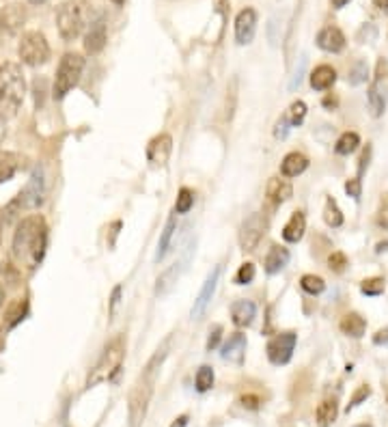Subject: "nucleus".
Segmentation results:
<instances>
[{"mask_svg": "<svg viewBox=\"0 0 388 427\" xmlns=\"http://www.w3.org/2000/svg\"><path fill=\"white\" fill-rule=\"evenodd\" d=\"M257 33V11L246 7L236 17V41L240 45H248Z\"/></svg>", "mask_w": 388, "mask_h": 427, "instance_id": "15", "label": "nucleus"}, {"mask_svg": "<svg viewBox=\"0 0 388 427\" xmlns=\"http://www.w3.org/2000/svg\"><path fill=\"white\" fill-rule=\"evenodd\" d=\"M26 95L24 71L17 63H0V117H13L22 108Z\"/></svg>", "mask_w": 388, "mask_h": 427, "instance_id": "3", "label": "nucleus"}, {"mask_svg": "<svg viewBox=\"0 0 388 427\" xmlns=\"http://www.w3.org/2000/svg\"><path fill=\"white\" fill-rule=\"evenodd\" d=\"M45 248H48V224L43 216L33 214L22 218L13 233V244H11L13 261L20 268L33 272L41 266L45 257Z\"/></svg>", "mask_w": 388, "mask_h": 427, "instance_id": "1", "label": "nucleus"}, {"mask_svg": "<svg viewBox=\"0 0 388 427\" xmlns=\"http://www.w3.org/2000/svg\"><path fill=\"white\" fill-rule=\"evenodd\" d=\"M43 196H45V180H43V168L37 166L31 175V180L26 182V186L20 190V194L11 201V203L3 210V222H11L15 216H20L22 212H29V210H37L43 203Z\"/></svg>", "mask_w": 388, "mask_h": 427, "instance_id": "4", "label": "nucleus"}, {"mask_svg": "<svg viewBox=\"0 0 388 427\" xmlns=\"http://www.w3.org/2000/svg\"><path fill=\"white\" fill-rule=\"evenodd\" d=\"M7 291H9V289L3 285V281H0V307L5 305V296H7Z\"/></svg>", "mask_w": 388, "mask_h": 427, "instance_id": "54", "label": "nucleus"}, {"mask_svg": "<svg viewBox=\"0 0 388 427\" xmlns=\"http://www.w3.org/2000/svg\"><path fill=\"white\" fill-rule=\"evenodd\" d=\"M259 404H261V399H259L257 395H244L242 397V406L248 408V410H257Z\"/></svg>", "mask_w": 388, "mask_h": 427, "instance_id": "48", "label": "nucleus"}, {"mask_svg": "<svg viewBox=\"0 0 388 427\" xmlns=\"http://www.w3.org/2000/svg\"><path fill=\"white\" fill-rule=\"evenodd\" d=\"M5 349V339H3V333H0V352Z\"/></svg>", "mask_w": 388, "mask_h": 427, "instance_id": "59", "label": "nucleus"}, {"mask_svg": "<svg viewBox=\"0 0 388 427\" xmlns=\"http://www.w3.org/2000/svg\"><path fill=\"white\" fill-rule=\"evenodd\" d=\"M386 99H388V61L380 59L373 85L369 89V108L375 117H380L384 113Z\"/></svg>", "mask_w": 388, "mask_h": 427, "instance_id": "11", "label": "nucleus"}, {"mask_svg": "<svg viewBox=\"0 0 388 427\" xmlns=\"http://www.w3.org/2000/svg\"><path fill=\"white\" fill-rule=\"evenodd\" d=\"M298 343V335L294 331L287 333H278L276 337L270 339L268 343V359L272 365H287L294 356V349Z\"/></svg>", "mask_w": 388, "mask_h": 427, "instance_id": "10", "label": "nucleus"}, {"mask_svg": "<svg viewBox=\"0 0 388 427\" xmlns=\"http://www.w3.org/2000/svg\"><path fill=\"white\" fill-rule=\"evenodd\" d=\"M287 117H289V123H292V125H300V123L304 121V117H306V104H304V102H294Z\"/></svg>", "mask_w": 388, "mask_h": 427, "instance_id": "39", "label": "nucleus"}, {"mask_svg": "<svg viewBox=\"0 0 388 427\" xmlns=\"http://www.w3.org/2000/svg\"><path fill=\"white\" fill-rule=\"evenodd\" d=\"M113 3H115V5H123V3H125V0H113Z\"/></svg>", "mask_w": 388, "mask_h": 427, "instance_id": "62", "label": "nucleus"}, {"mask_svg": "<svg viewBox=\"0 0 388 427\" xmlns=\"http://www.w3.org/2000/svg\"><path fill=\"white\" fill-rule=\"evenodd\" d=\"M108 33H106V15L99 13L95 20L89 22V31L85 35V50L87 55H99L103 45H106Z\"/></svg>", "mask_w": 388, "mask_h": 427, "instance_id": "12", "label": "nucleus"}, {"mask_svg": "<svg viewBox=\"0 0 388 427\" xmlns=\"http://www.w3.org/2000/svg\"><path fill=\"white\" fill-rule=\"evenodd\" d=\"M194 205V192L190 188H181L175 201V214H188Z\"/></svg>", "mask_w": 388, "mask_h": 427, "instance_id": "34", "label": "nucleus"}, {"mask_svg": "<svg viewBox=\"0 0 388 427\" xmlns=\"http://www.w3.org/2000/svg\"><path fill=\"white\" fill-rule=\"evenodd\" d=\"M123 359H125V337H123V335H117L115 339L108 341L106 347H103L99 361H97L95 367L91 369L89 378H87V389L97 386L99 382L110 380L113 375L119 371Z\"/></svg>", "mask_w": 388, "mask_h": 427, "instance_id": "6", "label": "nucleus"}, {"mask_svg": "<svg viewBox=\"0 0 388 427\" xmlns=\"http://www.w3.org/2000/svg\"><path fill=\"white\" fill-rule=\"evenodd\" d=\"M254 274H257L254 263H242L240 270H238V274H236V283H238V285H248V283L254 281Z\"/></svg>", "mask_w": 388, "mask_h": 427, "instance_id": "38", "label": "nucleus"}, {"mask_svg": "<svg viewBox=\"0 0 388 427\" xmlns=\"http://www.w3.org/2000/svg\"><path fill=\"white\" fill-rule=\"evenodd\" d=\"M367 76H369V67H367V63H365V61H356V63L350 67L347 82H350L352 87H358V85H362V82L367 80Z\"/></svg>", "mask_w": 388, "mask_h": 427, "instance_id": "33", "label": "nucleus"}, {"mask_svg": "<svg viewBox=\"0 0 388 427\" xmlns=\"http://www.w3.org/2000/svg\"><path fill=\"white\" fill-rule=\"evenodd\" d=\"M166 354V343L162 349H158L147 367L143 369V373L138 375L136 384L129 391V401H127V414H129V427H141V423L147 417L149 404H151V397H153V384H155V373H158V365L162 363Z\"/></svg>", "mask_w": 388, "mask_h": 427, "instance_id": "2", "label": "nucleus"}, {"mask_svg": "<svg viewBox=\"0 0 388 427\" xmlns=\"http://www.w3.org/2000/svg\"><path fill=\"white\" fill-rule=\"evenodd\" d=\"M375 37H378V31H375L373 24H365V27L360 29V33H358V37H356V39H358L360 43H367V39H369V41H373Z\"/></svg>", "mask_w": 388, "mask_h": 427, "instance_id": "44", "label": "nucleus"}, {"mask_svg": "<svg viewBox=\"0 0 388 427\" xmlns=\"http://www.w3.org/2000/svg\"><path fill=\"white\" fill-rule=\"evenodd\" d=\"M175 229H177V216L173 214V216L166 220V227L162 229V236H160V242H158V250H155V261H162V259L166 257Z\"/></svg>", "mask_w": 388, "mask_h": 427, "instance_id": "27", "label": "nucleus"}, {"mask_svg": "<svg viewBox=\"0 0 388 427\" xmlns=\"http://www.w3.org/2000/svg\"><path fill=\"white\" fill-rule=\"evenodd\" d=\"M220 337H222V326L220 324H216L214 328L210 331V339H207V349H216L218 347V343H220Z\"/></svg>", "mask_w": 388, "mask_h": 427, "instance_id": "45", "label": "nucleus"}, {"mask_svg": "<svg viewBox=\"0 0 388 427\" xmlns=\"http://www.w3.org/2000/svg\"><path fill=\"white\" fill-rule=\"evenodd\" d=\"M231 317H233V324L240 326V328H246L250 326L257 317V307L250 300H238V303L231 305Z\"/></svg>", "mask_w": 388, "mask_h": 427, "instance_id": "19", "label": "nucleus"}, {"mask_svg": "<svg viewBox=\"0 0 388 427\" xmlns=\"http://www.w3.org/2000/svg\"><path fill=\"white\" fill-rule=\"evenodd\" d=\"M371 395V389L367 386V384H362V386H358V391L352 395V399H350V404H347V410H352V408H356V406H360L362 401H365L367 397Z\"/></svg>", "mask_w": 388, "mask_h": 427, "instance_id": "41", "label": "nucleus"}, {"mask_svg": "<svg viewBox=\"0 0 388 427\" xmlns=\"http://www.w3.org/2000/svg\"><path fill=\"white\" fill-rule=\"evenodd\" d=\"M17 55L22 59V63L31 65V67H39L45 65L50 59V43L43 37V33L39 31H29L24 33L17 45Z\"/></svg>", "mask_w": 388, "mask_h": 427, "instance_id": "8", "label": "nucleus"}, {"mask_svg": "<svg viewBox=\"0 0 388 427\" xmlns=\"http://www.w3.org/2000/svg\"><path fill=\"white\" fill-rule=\"evenodd\" d=\"M289 117L285 115V117H280V121L276 123V130H274V136L278 138V140H282L285 136H287V132H289Z\"/></svg>", "mask_w": 388, "mask_h": 427, "instance_id": "46", "label": "nucleus"}, {"mask_svg": "<svg viewBox=\"0 0 388 427\" xmlns=\"http://www.w3.org/2000/svg\"><path fill=\"white\" fill-rule=\"evenodd\" d=\"M378 345H382V343H388V328L386 331H380L378 335H375V339H373Z\"/></svg>", "mask_w": 388, "mask_h": 427, "instance_id": "52", "label": "nucleus"}, {"mask_svg": "<svg viewBox=\"0 0 388 427\" xmlns=\"http://www.w3.org/2000/svg\"><path fill=\"white\" fill-rule=\"evenodd\" d=\"M336 414H339V408H336L334 399H324L322 404L317 406V412H315L319 427H330L336 421Z\"/></svg>", "mask_w": 388, "mask_h": 427, "instance_id": "30", "label": "nucleus"}, {"mask_svg": "<svg viewBox=\"0 0 388 427\" xmlns=\"http://www.w3.org/2000/svg\"><path fill=\"white\" fill-rule=\"evenodd\" d=\"M334 80H336V71L330 65H319L310 71V87H313L315 91L330 89L334 85Z\"/></svg>", "mask_w": 388, "mask_h": 427, "instance_id": "25", "label": "nucleus"}, {"mask_svg": "<svg viewBox=\"0 0 388 427\" xmlns=\"http://www.w3.org/2000/svg\"><path fill=\"white\" fill-rule=\"evenodd\" d=\"M328 268H330L332 272H343V270L347 268V257H345L343 253H332V255L328 257Z\"/></svg>", "mask_w": 388, "mask_h": 427, "instance_id": "42", "label": "nucleus"}, {"mask_svg": "<svg viewBox=\"0 0 388 427\" xmlns=\"http://www.w3.org/2000/svg\"><path fill=\"white\" fill-rule=\"evenodd\" d=\"M317 45L324 50V52L339 55L341 50L345 48V35L341 33V29L326 27V29H322L319 35H317Z\"/></svg>", "mask_w": 388, "mask_h": 427, "instance_id": "16", "label": "nucleus"}, {"mask_svg": "<svg viewBox=\"0 0 388 427\" xmlns=\"http://www.w3.org/2000/svg\"><path fill=\"white\" fill-rule=\"evenodd\" d=\"M212 386H214V369L207 367V365H203V367L196 371V391H199V393H205V391H210Z\"/></svg>", "mask_w": 388, "mask_h": 427, "instance_id": "36", "label": "nucleus"}, {"mask_svg": "<svg viewBox=\"0 0 388 427\" xmlns=\"http://www.w3.org/2000/svg\"><path fill=\"white\" fill-rule=\"evenodd\" d=\"M85 69V59L82 55L78 52H67L63 55L59 67H57V78H55V89H52V95L57 99H63L78 82H80Z\"/></svg>", "mask_w": 388, "mask_h": 427, "instance_id": "7", "label": "nucleus"}, {"mask_svg": "<svg viewBox=\"0 0 388 427\" xmlns=\"http://www.w3.org/2000/svg\"><path fill=\"white\" fill-rule=\"evenodd\" d=\"M91 7L87 0H65L57 11V27L59 35L65 41H73L82 35L89 24Z\"/></svg>", "mask_w": 388, "mask_h": 427, "instance_id": "5", "label": "nucleus"}, {"mask_svg": "<svg viewBox=\"0 0 388 427\" xmlns=\"http://www.w3.org/2000/svg\"><path fill=\"white\" fill-rule=\"evenodd\" d=\"M26 166V158L13 152H3L0 154V184L13 180L15 175Z\"/></svg>", "mask_w": 388, "mask_h": 427, "instance_id": "18", "label": "nucleus"}, {"mask_svg": "<svg viewBox=\"0 0 388 427\" xmlns=\"http://www.w3.org/2000/svg\"><path fill=\"white\" fill-rule=\"evenodd\" d=\"M358 145H360V136L356 132H345L339 140H336L334 149H336V154H339V156H350V154L356 152Z\"/></svg>", "mask_w": 388, "mask_h": 427, "instance_id": "32", "label": "nucleus"}, {"mask_svg": "<svg viewBox=\"0 0 388 427\" xmlns=\"http://www.w3.org/2000/svg\"><path fill=\"white\" fill-rule=\"evenodd\" d=\"M33 5H41V3H45V0H31Z\"/></svg>", "mask_w": 388, "mask_h": 427, "instance_id": "61", "label": "nucleus"}, {"mask_svg": "<svg viewBox=\"0 0 388 427\" xmlns=\"http://www.w3.org/2000/svg\"><path fill=\"white\" fill-rule=\"evenodd\" d=\"M287 263H289V250L285 248V246H272V248L268 250V255H266V261H264L268 274L280 272Z\"/></svg>", "mask_w": 388, "mask_h": 427, "instance_id": "24", "label": "nucleus"}, {"mask_svg": "<svg viewBox=\"0 0 388 427\" xmlns=\"http://www.w3.org/2000/svg\"><path fill=\"white\" fill-rule=\"evenodd\" d=\"M26 313H29V300L26 298H20L15 300V303L7 309V315H5V321H7V328H15V326L26 317Z\"/></svg>", "mask_w": 388, "mask_h": 427, "instance_id": "29", "label": "nucleus"}, {"mask_svg": "<svg viewBox=\"0 0 388 427\" xmlns=\"http://www.w3.org/2000/svg\"><path fill=\"white\" fill-rule=\"evenodd\" d=\"M304 65H306V59L302 57V61H300V67H298V71H296V76H294V80H292V89H296L300 82H302V71H304Z\"/></svg>", "mask_w": 388, "mask_h": 427, "instance_id": "50", "label": "nucleus"}, {"mask_svg": "<svg viewBox=\"0 0 388 427\" xmlns=\"http://www.w3.org/2000/svg\"><path fill=\"white\" fill-rule=\"evenodd\" d=\"M33 91H35V106L41 108L43 106V99H45V78H35Z\"/></svg>", "mask_w": 388, "mask_h": 427, "instance_id": "43", "label": "nucleus"}, {"mask_svg": "<svg viewBox=\"0 0 388 427\" xmlns=\"http://www.w3.org/2000/svg\"><path fill=\"white\" fill-rule=\"evenodd\" d=\"M3 138H5V119L0 117V140H3Z\"/></svg>", "mask_w": 388, "mask_h": 427, "instance_id": "57", "label": "nucleus"}, {"mask_svg": "<svg viewBox=\"0 0 388 427\" xmlns=\"http://www.w3.org/2000/svg\"><path fill=\"white\" fill-rule=\"evenodd\" d=\"M367 331V321L362 315L358 313H347L343 319H341V333L352 337V339H360Z\"/></svg>", "mask_w": 388, "mask_h": 427, "instance_id": "26", "label": "nucleus"}, {"mask_svg": "<svg viewBox=\"0 0 388 427\" xmlns=\"http://www.w3.org/2000/svg\"><path fill=\"white\" fill-rule=\"evenodd\" d=\"M268 231V218L261 212H252L240 227V246L246 253L254 250Z\"/></svg>", "mask_w": 388, "mask_h": 427, "instance_id": "9", "label": "nucleus"}, {"mask_svg": "<svg viewBox=\"0 0 388 427\" xmlns=\"http://www.w3.org/2000/svg\"><path fill=\"white\" fill-rule=\"evenodd\" d=\"M347 3H350V0H332V7H334V9H343Z\"/></svg>", "mask_w": 388, "mask_h": 427, "instance_id": "55", "label": "nucleus"}, {"mask_svg": "<svg viewBox=\"0 0 388 427\" xmlns=\"http://www.w3.org/2000/svg\"><path fill=\"white\" fill-rule=\"evenodd\" d=\"M360 190H362V186H360V178H356V180H350L347 184H345V192L352 196V198H360Z\"/></svg>", "mask_w": 388, "mask_h": 427, "instance_id": "47", "label": "nucleus"}, {"mask_svg": "<svg viewBox=\"0 0 388 427\" xmlns=\"http://www.w3.org/2000/svg\"><path fill=\"white\" fill-rule=\"evenodd\" d=\"M369 158H371V147L367 145V149H365V152H362V156H360V164H358V173H360V175L365 173V168H367V164H369Z\"/></svg>", "mask_w": 388, "mask_h": 427, "instance_id": "49", "label": "nucleus"}, {"mask_svg": "<svg viewBox=\"0 0 388 427\" xmlns=\"http://www.w3.org/2000/svg\"><path fill=\"white\" fill-rule=\"evenodd\" d=\"M246 356V335L242 333H233L229 341L222 345V359L233 363V365H242Z\"/></svg>", "mask_w": 388, "mask_h": 427, "instance_id": "17", "label": "nucleus"}, {"mask_svg": "<svg viewBox=\"0 0 388 427\" xmlns=\"http://www.w3.org/2000/svg\"><path fill=\"white\" fill-rule=\"evenodd\" d=\"M306 166H308V158L298 152H292L280 162V175L282 178H298V175L306 171Z\"/></svg>", "mask_w": 388, "mask_h": 427, "instance_id": "20", "label": "nucleus"}, {"mask_svg": "<svg viewBox=\"0 0 388 427\" xmlns=\"http://www.w3.org/2000/svg\"><path fill=\"white\" fill-rule=\"evenodd\" d=\"M177 276H179V266H177V263L171 266L166 272H162L160 279H158V283H155V296L162 298V296L171 294L173 287H175V283H177Z\"/></svg>", "mask_w": 388, "mask_h": 427, "instance_id": "28", "label": "nucleus"}, {"mask_svg": "<svg viewBox=\"0 0 388 427\" xmlns=\"http://www.w3.org/2000/svg\"><path fill=\"white\" fill-rule=\"evenodd\" d=\"M173 152V136L171 134H158L147 145V160L153 166H164Z\"/></svg>", "mask_w": 388, "mask_h": 427, "instance_id": "14", "label": "nucleus"}, {"mask_svg": "<svg viewBox=\"0 0 388 427\" xmlns=\"http://www.w3.org/2000/svg\"><path fill=\"white\" fill-rule=\"evenodd\" d=\"M26 20V11L20 5H9L3 13H0V24L3 29H7V33H17L22 29V24Z\"/></svg>", "mask_w": 388, "mask_h": 427, "instance_id": "23", "label": "nucleus"}, {"mask_svg": "<svg viewBox=\"0 0 388 427\" xmlns=\"http://www.w3.org/2000/svg\"><path fill=\"white\" fill-rule=\"evenodd\" d=\"M218 281H220V266H216L210 272V276L205 279V283H203V287H201V291H199V296L194 300V307H192V317L194 319H199L205 313V309L210 307L212 298H214V291L218 287Z\"/></svg>", "mask_w": 388, "mask_h": 427, "instance_id": "13", "label": "nucleus"}, {"mask_svg": "<svg viewBox=\"0 0 388 427\" xmlns=\"http://www.w3.org/2000/svg\"><path fill=\"white\" fill-rule=\"evenodd\" d=\"M3 227H5V222H3V218H0V242H3Z\"/></svg>", "mask_w": 388, "mask_h": 427, "instance_id": "58", "label": "nucleus"}, {"mask_svg": "<svg viewBox=\"0 0 388 427\" xmlns=\"http://www.w3.org/2000/svg\"><path fill=\"white\" fill-rule=\"evenodd\" d=\"M324 222L328 224V227L336 229L343 224V214L339 210V205H336L334 198H326V205H324Z\"/></svg>", "mask_w": 388, "mask_h": 427, "instance_id": "31", "label": "nucleus"}, {"mask_svg": "<svg viewBox=\"0 0 388 427\" xmlns=\"http://www.w3.org/2000/svg\"><path fill=\"white\" fill-rule=\"evenodd\" d=\"M186 425H188V414H181V417H177V419L173 421L171 427H186Z\"/></svg>", "mask_w": 388, "mask_h": 427, "instance_id": "53", "label": "nucleus"}, {"mask_svg": "<svg viewBox=\"0 0 388 427\" xmlns=\"http://www.w3.org/2000/svg\"><path fill=\"white\" fill-rule=\"evenodd\" d=\"M300 285H302V289H304L306 294H310V296H317V294H322V291L326 289L324 279H322V276H315V274H304L302 281H300Z\"/></svg>", "mask_w": 388, "mask_h": 427, "instance_id": "35", "label": "nucleus"}, {"mask_svg": "<svg viewBox=\"0 0 388 427\" xmlns=\"http://www.w3.org/2000/svg\"><path fill=\"white\" fill-rule=\"evenodd\" d=\"M375 222L380 224L382 229H388V192L382 194L380 208H378V214H375Z\"/></svg>", "mask_w": 388, "mask_h": 427, "instance_id": "40", "label": "nucleus"}, {"mask_svg": "<svg viewBox=\"0 0 388 427\" xmlns=\"http://www.w3.org/2000/svg\"><path fill=\"white\" fill-rule=\"evenodd\" d=\"M354 427H373L371 423H358V425H354Z\"/></svg>", "mask_w": 388, "mask_h": 427, "instance_id": "60", "label": "nucleus"}, {"mask_svg": "<svg viewBox=\"0 0 388 427\" xmlns=\"http://www.w3.org/2000/svg\"><path fill=\"white\" fill-rule=\"evenodd\" d=\"M360 291L365 294V296H380V294L384 291V279H380V276H375V279H367V281H362Z\"/></svg>", "mask_w": 388, "mask_h": 427, "instance_id": "37", "label": "nucleus"}, {"mask_svg": "<svg viewBox=\"0 0 388 427\" xmlns=\"http://www.w3.org/2000/svg\"><path fill=\"white\" fill-rule=\"evenodd\" d=\"M119 296H121V287H115L113 300H110V313H115V309H117V305H119Z\"/></svg>", "mask_w": 388, "mask_h": 427, "instance_id": "51", "label": "nucleus"}, {"mask_svg": "<svg viewBox=\"0 0 388 427\" xmlns=\"http://www.w3.org/2000/svg\"><path fill=\"white\" fill-rule=\"evenodd\" d=\"M373 5L380 9H388V0H373Z\"/></svg>", "mask_w": 388, "mask_h": 427, "instance_id": "56", "label": "nucleus"}, {"mask_svg": "<svg viewBox=\"0 0 388 427\" xmlns=\"http://www.w3.org/2000/svg\"><path fill=\"white\" fill-rule=\"evenodd\" d=\"M306 231V218L302 212H294L292 218L287 220V224H285V229H282V240L285 242H289V244H296L302 240Z\"/></svg>", "mask_w": 388, "mask_h": 427, "instance_id": "21", "label": "nucleus"}, {"mask_svg": "<svg viewBox=\"0 0 388 427\" xmlns=\"http://www.w3.org/2000/svg\"><path fill=\"white\" fill-rule=\"evenodd\" d=\"M294 194V188L289 182H285L280 178H272L268 182V198L272 201L274 205H282L285 201H289Z\"/></svg>", "mask_w": 388, "mask_h": 427, "instance_id": "22", "label": "nucleus"}]
</instances>
